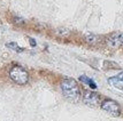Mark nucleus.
<instances>
[{
    "instance_id": "nucleus-1",
    "label": "nucleus",
    "mask_w": 123,
    "mask_h": 121,
    "mask_svg": "<svg viewBox=\"0 0 123 121\" xmlns=\"http://www.w3.org/2000/svg\"><path fill=\"white\" fill-rule=\"evenodd\" d=\"M61 89L67 100H69L70 102H74V103L78 100L80 95V87L74 79H64L61 82Z\"/></svg>"
},
{
    "instance_id": "nucleus-2",
    "label": "nucleus",
    "mask_w": 123,
    "mask_h": 121,
    "mask_svg": "<svg viewBox=\"0 0 123 121\" xmlns=\"http://www.w3.org/2000/svg\"><path fill=\"white\" fill-rule=\"evenodd\" d=\"M9 77L17 84H25L28 82V80H29V74L22 66L12 68L11 72H9Z\"/></svg>"
},
{
    "instance_id": "nucleus-3",
    "label": "nucleus",
    "mask_w": 123,
    "mask_h": 121,
    "mask_svg": "<svg viewBox=\"0 0 123 121\" xmlns=\"http://www.w3.org/2000/svg\"><path fill=\"white\" fill-rule=\"evenodd\" d=\"M101 107H102V110L106 111L107 113H109V114L113 116H118L120 113H121L120 105H118L116 102H114V100H105L101 104Z\"/></svg>"
},
{
    "instance_id": "nucleus-4",
    "label": "nucleus",
    "mask_w": 123,
    "mask_h": 121,
    "mask_svg": "<svg viewBox=\"0 0 123 121\" xmlns=\"http://www.w3.org/2000/svg\"><path fill=\"white\" fill-rule=\"evenodd\" d=\"M84 103L90 107H97L100 103V97L97 93L93 91H85L84 94Z\"/></svg>"
},
{
    "instance_id": "nucleus-5",
    "label": "nucleus",
    "mask_w": 123,
    "mask_h": 121,
    "mask_svg": "<svg viewBox=\"0 0 123 121\" xmlns=\"http://www.w3.org/2000/svg\"><path fill=\"white\" fill-rule=\"evenodd\" d=\"M107 42L111 47H118V46L123 45V33H115V34L111 36Z\"/></svg>"
},
{
    "instance_id": "nucleus-6",
    "label": "nucleus",
    "mask_w": 123,
    "mask_h": 121,
    "mask_svg": "<svg viewBox=\"0 0 123 121\" xmlns=\"http://www.w3.org/2000/svg\"><path fill=\"white\" fill-rule=\"evenodd\" d=\"M108 82L112 84L113 87L123 90V71L120 74H117V75L109 78V79H108Z\"/></svg>"
},
{
    "instance_id": "nucleus-7",
    "label": "nucleus",
    "mask_w": 123,
    "mask_h": 121,
    "mask_svg": "<svg viewBox=\"0 0 123 121\" xmlns=\"http://www.w3.org/2000/svg\"><path fill=\"white\" fill-rule=\"evenodd\" d=\"M80 80L82 81V82H84V84H89L92 89H96V88H97V84H96V82H94V81H93L92 79L87 78L86 75H80Z\"/></svg>"
},
{
    "instance_id": "nucleus-8",
    "label": "nucleus",
    "mask_w": 123,
    "mask_h": 121,
    "mask_svg": "<svg viewBox=\"0 0 123 121\" xmlns=\"http://www.w3.org/2000/svg\"><path fill=\"white\" fill-rule=\"evenodd\" d=\"M6 46H7L8 48H11L12 50H14V52H16V53H21V52H23V50H24L23 48L18 47L16 42H8V43H7Z\"/></svg>"
},
{
    "instance_id": "nucleus-9",
    "label": "nucleus",
    "mask_w": 123,
    "mask_h": 121,
    "mask_svg": "<svg viewBox=\"0 0 123 121\" xmlns=\"http://www.w3.org/2000/svg\"><path fill=\"white\" fill-rule=\"evenodd\" d=\"M85 39L87 42H90V43H94L97 40V37L94 36V34H90V33H87L85 36Z\"/></svg>"
},
{
    "instance_id": "nucleus-10",
    "label": "nucleus",
    "mask_w": 123,
    "mask_h": 121,
    "mask_svg": "<svg viewBox=\"0 0 123 121\" xmlns=\"http://www.w3.org/2000/svg\"><path fill=\"white\" fill-rule=\"evenodd\" d=\"M30 43H31V46H33V47H35V46H36V41H35V40H33V39H30Z\"/></svg>"
}]
</instances>
